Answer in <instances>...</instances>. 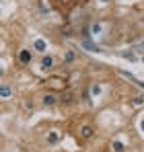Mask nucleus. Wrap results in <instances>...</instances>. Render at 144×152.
Listing matches in <instances>:
<instances>
[{
	"mask_svg": "<svg viewBox=\"0 0 144 152\" xmlns=\"http://www.w3.org/2000/svg\"><path fill=\"white\" fill-rule=\"evenodd\" d=\"M54 64H56V58H54V56H48V53H43L41 60H39V68H41L43 72H51V70L56 68Z\"/></svg>",
	"mask_w": 144,
	"mask_h": 152,
	"instance_id": "nucleus-1",
	"label": "nucleus"
},
{
	"mask_svg": "<svg viewBox=\"0 0 144 152\" xmlns=\"http://www.w3.org/2000/svg\"><path fill=\"white\" fill-rule=\"evenodd\" d=\"M41 103H43L46 107H54V105H58V103H60V95H56V93L48 91V93L41 97Z\"/></svg>",
	"mask_w": 144,
	"mask_h": 152,
	"instance_id": "nucleus-2",
	"label": "nucleus"
},
{
	"mask_svg": "<svg viewBox=\"0 0 144 152\" xmlns=\"http://www.w3.org/2000/svg\"><path fill=\"white\" fill-rule=\"evenodd\" d=\"M31 60H33V51L31 50H19V62L23 64V66H27V64H31Z\"/></svg>",
	"mask_w": 144,
	"mask_h": 152,
	"instance_id": "nucleus-3",
	"label": "nucleus"
},
{
	"mask_svg": "<svg viewBox=\"0 0 144 152\" xmlns=\"http://www.w3.org/2000/svg\"><path fill=\"white\" fill-rule=\"evenodd\" d=\"M80 138H84V140H91L93 136H95V129H93V126H89V124H84V126H80Z\"/></svg>",
	"mask_w": 144,
	"mask_h": 152,
	"instance_id": "nucleus-4",
	"label": "nucleus"
},
{
	"mask_svg": "<svg viewBox=\"0 0 144 152\" xmlns=\"http://www.w3.org/2000/svg\"><path fill=\"white\" fill-rule=\"evenodd\" d=\"M10 97H12V88H10L6 82H2V84H0V99H2V101H8Z\"/></svg>",
	"mask_w": 144,
	"mask_h": 152,
	"instance_id": "nucleus-5",
	"label": "nucleus"
},
{
	"mask_svg": "<svg viewBox=\"0 0 144 152\" xmlns=\"http://www.w3.org/2000/svg\"><path fill=\"white\" fill-rule=\"evenodd\" d=\"M33 50L39 51V53L43 56V53H46V50H48V43H46L43 39H35V43H33Z\"/></svg>",
	"mask_w": 144,
	"mask_h": 152,
	"instance_id": "nucleus-6",
	"label": "nucleus"
},
{
	"mask_svg": "<svg viewBox=\"0 0 144 152\" xmlns=\"http://www.w3.org/2000/svg\"><path fill=\"white\" fill-rule=\"evenodd\" d=\"M72 101H74V95H72L70 91H66V93L60 95V103H62V105H70Z\"/></svg>",
	"mask_w": 144,
	"mask_h": 152,
	"instance_id": "nucleus-7",
	"label": "nucleus"
},
{
	"mask_svg": "<svg viewBox=\"0 0 144 152\" xmlns=\"http://www.w3.org/2000/svg\"><path fill=\"white\" fill-rule=\"evenodd\" d=\"M111 150H113V152H123V150H126V146H123V142L118 140V142H113V144H111Z\"/></svg>",
	"mask_w": 144,
	"mask_h": 152,
	"instance_id": "nucleus-8",
	"label": "nucleus"
},
{
	"mask_svg": "<svg viewBox=\"0 0 144 152\" xmlns=\"http://www.w3.org/2000/svg\"><path fill=\"white\" fill-rule=\"evenodd\" d=\"M70 62H74V51L68 50V51H66V56H64V64H70Z\"/></svg>",
	"mask_w": 144,
	"mask_h": 152,
	"instance_id": "nucleus-9",
	"label": "nucleus"
},
{
	"mask_svg": "<svg viewBox=\"0 0 144 152\" xmlns=\"http://www.w3.org/2000/svg\"><path fill=\"white\" fill-rule=\"evenodd\" d=\"M56 140H58V134H56V132H54V134H49L48 142H51V144H54V142H56Z\"/></svg>",
	"mask_w": 144,
	"mask_h": 152,
	"instance_id": "nucleus-10",
	"label": "nucleus"
},
{
	"mask_svg": "<svg viewBox=\"0 0 144 152\" xmlns=\"http://www.w3.org/2000/svg\"><path fill=\"white\" fill-rule=\"evenodd\" d=\"M101 2H109V0H101Z\"/></svg>",
	"mask_w": 144,
	"mask_h": 152,
	"instance_id": "nucleus-11",
	"label": "nucleus"
}]
</instances>
